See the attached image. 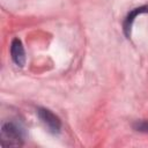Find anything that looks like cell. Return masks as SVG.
Returning <instances> with one entry per match:
<instances>
[{
	"mask_svg": "<svg viewBox=\"0 0 148 148\" xmlns=\"http://www.w3.org/2000/svg\"><path fill=\"white\" fill-rule=\"evenodd\" d=\"M25 138L24 128L21 124L9 120L1 126V145L3 147H18L23 145Z\"/></svg>",
	"mask_w": 148,
	"mask_h": 148,
	"instance_id": "cell-1",
	"label": "cell"
},
{
	"mask_svg": "<svg viewBox=\"0 0 148 148\" xmlns=\"http://www.w3.org/2000/svg\"><path fill=\"white\" fill-rule=\"evenodd\" d=\"M37 114L40 119V121L44 124V126L47 128V131L52 134H58L61 130V121L60 119L49 109L39 108L37 110Z\"/></svg>",
	"mask_w": 148,
	"mask_h": 148,
	"instance_id": "cell-2",
	"label": "cell"
},
{
	"mask_svg": "<svg viewBox=\"0 0 148 148\" xmlns=\"http://www.w3.org/2000/svg\"><path fill=\"white\" fill-rule=\"evenodd\" d=\"M10 56L16 66L23 67L25 64V52L21 39L14 38L10 44Z\"/></svg>",
	"mask_w": 148,
	"mask_h": 148,
	"instance_id": "cell-3",
	"label": "cell"
},
{
	"mask_svg": "<svg viewBox=\"0 0 148 148\" xmlns=\"http://www.w3.org/2000/svg\"><path fill=\"white\" fill-rule=\"evenodd\" d=\"M143 13H148V5H143V6H140V7H136V8H133L125 17L124 20V23H123V29H124V34L127 38L131 37V30H132V24L135 20V17L140 14H143Z\"/></svg>",
	"mask_w": 148,
	"mask_h": 148,
	"instance_id": "cell-4",
	"label": "cell"
},
{
	"mask_svg": "<svg viewBox=\"0 0 148 148\" xmlns=\"http://www.w3.org/2000/svg\"><path fill=\"white\" fill-rule=\"evenodd\" d=\"M133 128L138 132H143L148 133V121L146 120H138L133 124Z\"/></svg>",
	"mask_w": 148,
	"mask_h": 148,
	"instance_id": "cell-5",
	"label": "cell"
}]
</instances>
